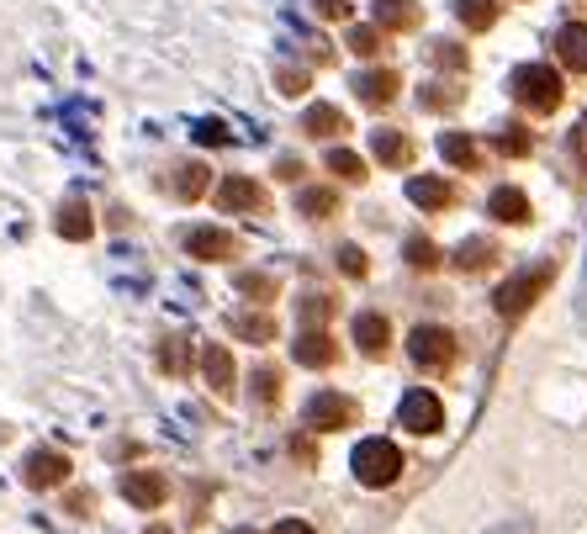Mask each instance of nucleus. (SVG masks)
I'll use <instances>...</instances> for the list:
<instances>
[{"instance_id": "38", "label": "nucleus", "mask_w": 587, "mask_h": 534, "mask_svg": "<svg viewBox=\"0 0 587 534\" xmlns=\"http://www.w3.org/2000/svg\"><path fill=\"white\" fill-rule=\"evenodd\" d=\"M328 312H334V302H328V297H307V302H302V318H307V323H323Z\"/></svg>"}, {"instance_id": "46", "label": "nucleus", "mask_w": 587, "mask_h": 534, "mask_svg": "<svg viewBox=\"0 0 587 534\" xmlns=\"http://www.w3.org/2000/svg\"><path fill=\"white\" fill-rule=\"evenodd\" d=\"M149 534H175V529H164V524H149Z\"/></svg>"}, {"instance_id": "21", "label": "nucleus", "mask_w": 587, "mask_h": 534, "mask_svg": "<svg viewBox=\"0 0 587 534\" xmlns=\"http://www.w3.org/2000/svg\"><path fill=\"white\" fill-rule=\"evenodd\" d=\"M376 27L381 32H413L418 27V6L413 0H376Z\"/></svg>"}, {"instance_id": "7", "label": "nucleus", "mask_w": 587, "mask_h": 534, "mask_svg": "<svg viewBox=\"0 0 587 534\" xmlns=\"http://www.w3.org/2000/svg\"><path fill=\"white\" fill-rule=\"evenodd\" d=\"M307 423H313L318 434H334V429H350L355 423V402L339 397V392H318L307 402Z\"/></svg>"}, {"instance_id": "41", "label": "nucleus", "mask_w": 587, "mask_h": 534, "mask_svg": "<svg viewBox=\"0 0 587 534\" xmlns=\"http://www.w3.org/2000/svg\"><path fill=\"white\" fill-rule=\"evenodd\" d=\"M275 175H281V180H297V175H302V159H291V154L275 159Z\"/></svg>"}, {"instance_id": "45", "label": "nucleus", "mask_w": 587, "mask_h": 534, "mask_svg": "<svg viewBox=\"0 0 587 534\" xmlns=\"http://www.w3.org/2000/svg\"><path fill=\"white\" fill-rule=\"evenodd\" d=\"M492 534H529L524 524H503V529H492Z\"/></svg>"}, {"instance_id": "32", "label": "nucleus", "mask_w": 587, "mask_h": 534, "mask_svg": "<svg viewBox=\"0 0 587 534\" xmlns=\"http://www.w3.org/2000/svg\"><path fill=\"white\" fill-rule=\"evenodd\" d=\"M350 48L360 59H376L381 53V27H350Z\"/></svg>"}, {"instance_id": "8", "label": "nucleus", "mask_w": 587, "mask_h": 534, "mask_svg": "<svg viewBox=\"0 0 587 534\" xmlns=\"http://www.w3.org/2000/svg\"><path fill=\"white\" fill-rule=\"evenodd\" d=\"M69 455H59V450H32L27 455V466H22V482L27 487H64L69 482Z\"/></svg>"}, {"instance_id": "39", "label": "nucleus", "mask_w": 587, "mask_h": 534, "mask_svg": "<svg viewBox=\"0 0 587 534\" xmlns=\"http://www.w3.org/2000/svg\"><path fill=\"white\" fill-rule=\"evenodd\" d=\"M196 143H212V149H223V143H228L223 122H201V127H196Z\"/></svg>"}, {"instance_id": "28", "label": "nucleus", "mask_w": 587, "mask_h": 534, "mask_svg": "<svg viewBox=\"0 0 587 534\" xmlns=\"http://www.w3.org/2000/svg\"><path fill=\"white\" fill-rule=\"evenodd\" d=\"M207 180H212L207 164H180V175H175V196H180V201H196L201 191H207Z\"/></svg>"}, {"instance_id": "3", "label": "nucleus", "mask_w": 587, "mask_h": 534, "mask_svg": "<svg viewBox=\"0 0 587 534\" xmlns=\"http://www.w3.org/2000/svg\"><path fill=\"white\" fill-rule=\"evenodd\" d=\"M550 281H556V265H535V270L508 275V281L492 291V307H498V318H524V312L540 302V291H545Z\"/></svg>"}, {"instance_id": "47", "label": "nucleus", "mask_w": 587, "mask_h": 534, "mask_svg": "<svg viewBox=\"0 0 587 534\" xmlns=\"http://www.w3.org/2000/svg\"><path fill=\"white\" fill-rule=\"evenodd\" d=\"M233 534H260V529H233Z\"/></svg>"}, {"instance_id": "9", "label": "nucleus", "mask_w": 587, "mask_h": 534, "mask_svg": "<svg viewBox=\"0 0 587 534\" xmlns=\"http://www.w3.org/2000/svg\"><path fill=\"white\" fill-rule=\"evenodd\" d=\"M217 207L223 212H265V186H254L249 175H228L217 186Z\"/></svg>"}, {"instance_id": "29", "label": "nucleus", "mask_w": 587, "mask_h": 534, "mask_svg": "<svg viewBox=\"0 0 587 534\" xmlns=\"http://www.w3.org/2000/svg\"><path fill=\"white\" fill-rule=\"evenodd\" d=\"M238 291H244L249 302H270V297H275V275H265V270H244V275H238Z\"/></svg>"}, {"instance_id": "14", "label": "nucleus", "mask_w": 587, "mask_h": 534, "mask_svg": "<svg viewBox=\"0 0 587 534\" xmlns=\"http://www.w3.org/2000/svg\"><path fill=\"white\" fill-rule=\"evenodd\" d=\"M397 75L392 69H365V75H355V96L365 101V106H392L397 101Z\"/></svg>"}, {"instance_id": "26", "label": "nucleus", "mask_w": 587, "mask_h": 534, "mask_svg": "<svg viewBox=\"0 0 587 534\" xmlns=\"http://www.w3.org/2000/svg\"><path fill=\"white\" fill-rule=\"evenodd\" d=\"M159 365H164L170 376H186V371H191V339H186V334H170V339L159 344Z\"/></svg>"}, {"instance_id": "31", "label": "nucleus", "mask_w": 587, "mask_h": 534, "mask_svg": "<svg viewBox=\"0 0 587 534\" xmlns=\"http://www.w3.org/2000/svg\"><path fill=\"white\" fill-rule=\"evenodd\" d=\"M328 170L355 186V180H365V159H360V154H350V149H334V154H328Z\"/></svg>"}, {"instance_id": "12", "label": "nucleus", "mask_w": 587, "mask_h": 534, "mask_svg": "<svg viewBox=\"0 0 587 534\" xmlns=\"http://www.w3.org/2000/svg\"><path fill=\"white\" fill-rule=\"evenodd\" d=\"M556 59H561V69H572V75H587V22H566L556 32Z\"/></svg>"}, {"instance_id": "36", "label": "nucleus", "mask_w": 587, "mask_h": 534, "mask_svg": "<svg viewBox=\"0 0 587 534\" xmlns=\"http://www.w3.org/2000/svg\"><path fill=\"white\" fill-rule=\"evenodd\" d=\"M434 64H439V69H466V48H455V43H434Z\"/></svg>"}, {"instance_id": "30", "label": "nucleus", "mask_w": 587, "mask_h": 534, "mask_svg": "<svg viewBox=\"0 0 587 534\" xmlns=\"http://www.w3.org/2000/svg\"><path fill=\"white\" fill-rule=\"evenodd\" d=\"M402 254H408V265H413V270H434V265H439V249L429 244L424 233H413L408 244H402Z\"/></svg>"}, {"instance_id": "17", "label": "nucleus", "mask_w": 587, "mask_h": 534, "mask_svg": "<svg viewBox=\"0 0 587 534\" xmlns=\"http://www.w3.org/2000/svg\"><path fill=\"white\" fill-rule=\"evenodd\" d=\"M201 376H207V386H212L217 397L233 392V355H228L223 344H207V349H201Z\"/></svg>"}, {"instance_id": "27", "label": "nucleus", "mask_w": 587, "mask_h": 534, "mask_svg": "<svg viewBox=\"0 0 587 534\" xmlns=\"http://www.w3.org/2000/svg\"><path fill=\"white\" fill-rule=\"evenodd\" d=\"M455 16H461L471 32H487L498 22V0H455Z\"/></svg>"}, {"instance_id": "42", "label": "nucleus", "mask_w": 587, "mask_h": 534, "mask_svg": "<svg viewBox=\"0 0 587 534\" xmlns=\"http://www.w3.org/2000/svg\"><path fill=\"white\" fill-rule=\"evenodd\" d=\"M90 508H96V497H90V492H69V513H80V519H85Z\"/></svg>"}, {"instance_id": "24", "label": "nucleus", "mask_w": 587, "mask_h": 534, "mask_svg": "<svg viewBox=\"0 0 587 534\" xmlns=\"http://www.w3.org/2000/svg\"><path fill=\"white\" fill-rule=\"evenodd\" d=\"M439 154H445L455 170H476V164H482V149H476L466 133H445V138H439Z\"/></svg>"}, {"instance_id": "1", "label": "nucleus", "mask_w": 587, "mask_h": 534, "mask_svg": "<svg viewBox=\"0 0 587 534\" xmlns=\"http://www.w3.org/2000/svg\"><path fill=\"white\" fill-rule=\"evenodd\" d=\"M508 90H513V101H519L524 112H535V117H545V112L561 106V75L550 64H519L513 80H508Z\"/></svg>"}, {"instance_id": "33", "label": "nucleus", "mask_w": 587, "mask_h": 534, "mask_svg": "<svg viewBox=\"0 0 587 534\" xmlns=\"http://www.w3.org/2000/svg\"><path fill=\"white\" fill-rule=\"evenodd\" d=\"M498 154H508V159L529 154V133H524V127H503V133H498Z\"/></svg>"}, {"instance_id": "20", "label": "nucleus", "mask_w": 587, "mask_h": 534, "mask_svg": "<svg viewBox=\"0 0 587 534\" xmlns=\"http://www.w3.org/2000/svg\"><path fill=\"white\" fill-rule=\"evenodd\" d=\"M487 212L498 217V223H529V196L519 186H498L487 201Z\"/></svg>"}, {"instance_id": "6", "label": "nucleus", "mask_w": 587, "mask_h": 534, "mask_svg": "<svg viewBox=\"0 0 587 534\" xmlns=\"http://www.w3.org/2000/svg\"><path fill=\"white\" fill-rule=\"evenodd\" d=\"M186 254H191V260H201V265H223V260H233V254H238V238L228 228H191L186 233Z\"/></svg>"}, {"instance_id": "35", "label": "nucleus", "mask_w": 587, "mask_h": 534, "mask_svg": "<svg viewBox=\"0 0 587 534\" xmlns=\"http://www.w3.org/2000/svg\"><path fill=\"white\" fill-rule=\"evenodd\" d=\"M339 270H344V275H350V281H360V275H365V270H371V265H365V254H360L355 244H344V249H339Z\"/></svg>"}, {"instance_id": "5", "label": "nucleus", "mask_w": 587, "mask_h": 534, "mask_svg": "<svg viewBox=\"0 0 587 534\" xmlns=\"http://www.w3.org/2000/svg\"><path fill=\"white\" fill-rule=\"evenodd\" d=\"M397 423L413 429V434H439L445 429V402H439L434 392H424V386H413V392L397 402Z\"/></svg>"}, {"instance_id": "15", "label": "nucleus", "mask_w": 587, "mask_h": 534, "mask_svg": "<svg viewBox=\"0 0 587 534\" xmlns=\"http://www.w3.org/2000/svg\"><path fill=\"white\" fill-rule=\"evenodd\" d=\"M302 133H307V138H344V133H350V117H344L339 106L318 101V106H307V117H302Z\"/></svg>"}, {"instance_id": "2", "label": "nucleus", "mask_w": 587, "mask_h": 534, "mask_svg": "<svg viewBox=\"0 0 587 534\" xmlns=\"http://www.w3.org/2000/svg\"><path fill=\"white\" fill-rule=\"evenodd\" d=\"M350 466H355V482L360 487H376L381 492V487L397 482L408 460H402V450L392 445V439H360L355 455H350Z\"/></svg>"}, {"instance_id": "43", "label": "nucleus", "mask_w": 587, "mask_h": 534, "mask_svg": "<svg viewBox=\"0 0 587 534\" xmlns=\"http://www.w3.org/2000/svg\"><path fill=\"white\" fill-rule=\"evenodd\" d=\"M270 534H313V524H302V519H281Z\"/></svg>"}, {"instance_id": "13", "label": "nucleus", "mask_w": 587, "mask_h": 534, "mask_svg": "<svg viewBox=\"0 0 587 534\" xmlns=\"http://www.w3.org/2000/svg\"><path fill=\"white\" fill-rule=\"evenodd\" d=\"M53 228H59V238H69V244H85V238L96 233V217H90V207L80 196H69L59 207V217H53Z\"/></svg>"}, {"instance_id": "16", "label": "nucleus", "mask_w": 587, "mask_h": 534, "mask_svg": "<svg viewBox=\"0 0 587 534\" xmlns=\"http://www.w3.org/2000/svg\"><path fill=\"white\" fill-rule=\"evenodd\" d=\"M355 344L365 349V355H387V344H392V323L381 318V312H360L355 318Z\"/></svg>"}, {"instance_id": "44", "label": "nucleus", "mask_w": 587, "mask_h": 534, "mask_svg": "<svg viewBox=\"0 0 587 534\" xmlns=\"http://www.w3.org/2000/svg\"><path fill=\"white\" fill-rule=\"evenodd\" d=\"M572 154H577V159H587V117L577 122V133H572Z\"/></svg>"}, {"instance_id": "4", "label": "nucleus", "mask_w": 587, "mask_h": 534, "mask_svg": "<svg viewBox=\"0 0 587 534\" xmlns=\"http://www.w3.org/2000/svg\"><path fill=\"white\" fill-rule=\"evenodd\" d=\"M408 355H413V365H424V371H445L455 360V334L439 323H418L408 334Z\"/></svg>"}, {"instance_id": "22", "label": "nucleus", "mask_w": 587, "mask_h": 534, "mask_svg": "<svg viewBox=\"0 0 587 534\" xmlns=\"http://www.w3.org/2000/svg\"><path fill=\"white\" fill-rule=\"evenodd\" d=\"M297 212L313 217V223H318V217H334V212H339V191H334V186H307V191L297 196Z\"/></svg>"}, {"instance_id": "19", "label": "nucleus", "mask_w": 587, "mask_h": 534, "mask_svg": "<svg viewBox=\"0 0 587 534\" xmlns=\"http://www.w3.org/2000/svg\"><path fill=\"white\" fill-rule=\"evenodd\" d=\"M339 344L323 334V328H307V334L297 339V365H313V371H323V365H334Z\"/></svg>"}, {"instance_id": "18", "label": "nucleus", "mask_w": 587, "mask_h": 534, "mask_svg": "<svg viewBox=\"0 0 587 534\" xmlns=\"http://www.w3.org/2000/svg\"><path fill=\"white\" fill-rule=\"evenodd\" d=\"M371 154L387 164V170H408V164H413V138H402V133H392V127H381V133L371 138Z\"/></svg>"}, {"instance_id": "34", "label": "nucleus", "mask_w": 587, "mask_h": 534, "mask_svg": "<svg viewBox=\"0 0 587 534\" xmlns=\"http://www.w3.org/2000/svg\"><path fill=\"white\" fill-rule=\"evenodd\" d=\"M275 85L281 96H307V69H275Z\"/></svg>"}, {"instance_id": "10", "label": "nucleus", "mask_w": 587, "mask_h": 534, "mask_svg": "<svg viewBox=\"0 0 587 534\" xmlns=\"http://www.w3.org/2000/svg\"><path fill=\"white\" fill-rule=\"evenodd\" d=\"M408 201L424 207V212H445V207H455V186L439 180V175H413L408 180Z\"/></svg>"}, {"instance_id": "11", "label": "nucleus", "mask_w": 587, "mask_h": 534, "mask_svg": "<svg viewBox=\"0 0 587 534\" xmlns=\"http://www.w3.org/2000/svg\"><path fill=\"white\" fill-rule=\"evenodd\" d=\"M164 492H170V487H164L159 471H127V476H122V497H127L133 508H159Z\"/></svg>"}, {"instance_id": "40", "label": "nucleus", "mask_w": 587, "mask_h": 534, "mask_svg": "<svg viewBox=\"0 0 587 534\" xmlns=\"http://www.w3.org/2000/svg\"><path fill=\"white\" fill-rule=\"evenodd\" d=\"M318 11L334 16V22H344V16H350V0H318Z\"/></svg>"}, {"instance_id": "23", "label": "nucleus", "mask_w": 587, "mask_h": 534, "mask_svg": "<svg viewBox=\"0 0 587 534\" xmlns=\"http://www.w3.org/2000/svg\"><path fill=\"white\" fill-rule=\"evenodd\" d=\"M228 328H233L238 339H249V344H270L275 339V323L265 318V312H233Z\"/></svg>"}, {"instance_id": "25", "label": "nucleus", "mask_w": 587, "mask_h": 534, "mask_svg": "<svg viewBox=\"0 0 587 534\" xmlns=\"http://www.w3.org/2000/svg\"><path fill=\"white\" fill-rule=\"evenodd\" d=\"M492 260H498V244H492V238H466V244L455 249V265L461 270H487Z\"/></svg>"}, {"instance_id": "37", "label": "nucleus", "mask_w": 587, "mask_h": 534, "mask_svg": "<svg viewBox=\"0 0 587 534\" xmlns=\"http://www.w3.org/2000/svg\"><path fill=\"white\" fill-rule=\"evenodd\" d=\"M254 392H260V402H275V397H281V376L260 371V376H254Z\"/></svg>"}]
</instances>
